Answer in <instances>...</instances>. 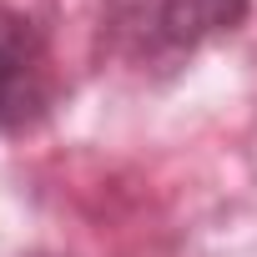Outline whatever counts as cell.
<instances>
[{"label": "cell", "instance_id": "cell-2", "mask_svg": "<svg viewBox=\"0 0 257 257\" xmlns=\"http://www.w3.org/2000/svg\"><path fill=\"white\" fill-rule=\"evenodd\" d=\"M46 96H51V66L36 26L21 11L0 6V132L36 121Z\"/></svg>", "mask_w": 257, "mask_h": 257}, {"label": "cell", "instance_id": "cell-1", "mask_svg": "<svg viewBox=\"0 0 257 257\" xmlns=\"http://www.w3.org/2000/svg\"><path fill=\"white\" fill-rule=\"evenodd\" d=\"M247 21V0H101V41L132 71H177Z\"/></svg>", "mask_w": 257, "mask_h": 257}]
</instances>
